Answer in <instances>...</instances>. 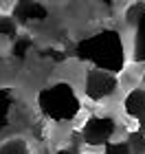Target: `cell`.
<instances>
[{
	"mask_svg": "<svg viewBox=\"0 0 145 154\" xmlns=\"http://www.w3.org/2000/svg\"><path fill=\"white\" fill-rule=\"evenodd\" d=\"M75 55L81 62H90L97 71L121 73L125 68V44L116 29H101L77 42Z\"/></svg>",
	"mask_w": 145,
	"mask_h": 154,
	"instance_id": "cell-1",
	"label": "cell"
},
{
	"mask_svg": "<svg viewBox=\"0 0 145 154\" xmlns=\"http://www.w3.org/2000/svg\"><path fill=\"white\" fill-rule=\"evenodd\" d=\"M134 62L145 64V18L136 24V33H134Z\"/></svg>",
	"mask_w": 145,
	"mask_h": 154,
	"instance_id": "cell-8",
	"label": "cell"
},
{
	"mask_svg": "<svg viewBox=\"0 0 145 154\" xmlns=\"http://www.w3.org/2000/svg\"><path fill=\"white\" fill-rule=\"evenodd\" d=\"M119 90V77L106 71H97L90 68L86 73V84H84V93L90 101H103L108 97H112Z\"/></svg>",
	"mask_w": 145,
	"mask_h": 154,
	"instance_id": "cell-4",
	"label": "cell"
},
{
	"mask_svg": "<svg viewBox=\"0 0 145 154\" xmlns=\"http://www.w3.org/2000/svg\"><path fill=\"white\" fill-rule=\"evenodd\" d=\"M18 35V24L13 18H0V44L2 42H13Z\"/></svg>",
	"mask_w": 145,
	"mask_h": 154,
	"instance_id": "cell-10",
	"label": "cell"
},
{
	"mask_svg": "<svg viewBox=\"0 0 145 154\" xmlns=\"http://www.w3.org/2000/svg\"><path fill=\"white\" fill-rule=\"evenodd\" d=\"M123 110L128 117L136 119L145 130V88H132L123 99Z\"/></svg>",
	"mask_w": 145,
	"mask_h": 154,
	"instance_id": "cell-6",
	"label": "cell"
},
{
	"mask_svg": "<svg viewBox=\"0 0 145 154\" xmlns=\"http://www.w3.org/2000/svg\"><path fill=\"white\" fill-rule=\"evenodd\" d=\"M16 108V95L11 88H0V132L11 123V112Z\"/></svg>",
	"mask_w": 145,
	"mask_h": 154,
	"instance_id": "cell-7",
	"label": "cell"
},
{
	"mask_svg": "<svg viewBox=\"0 0 145 154\" xmlns=\"http://www.w3.org/2000/svg\"><path fill=\"white\" fill-rule=\"evenodd\" d=\"M38 108L51 121H73L81 112V101L68 82H55L38 93Z\"/></svg>",
	"mask_w": 145,
	"mask_h": 154,
	"instance_id": "cell-2",
	"label": "cell"
},
{
	"mask_svg": "<svg viewBox=\"0 0 145 154\" xmlns=\"http://www.w3.org/2000/svg\"><path fill=\"white\" fill-rule=\"evenodd\" d=\"M116 132V121L108 115H92L86 119V123L81 125L79 137L81 141L90 148H99V145H108L110 139Z\"/></svg>",
	"mask_w": 145,
	"mask_h": 154,
	"instance_id": "cell-3",
	"label": "cell"
},
{
	"mask_svg": "<svg viewBox=\"0 0 145 154\" xmlns=\"http://www.w3.org/2000/svg\"><path fill=\"white\" fill-rule=\"evenodd\" d=\"M13 18L22 24H35V22H42V20L48 18V9L42 2H35V0H20L13 7Z\"/></svg>",
	"mask_w": 145,
	"mask_h": 154,
	"instance_id": "cell-5",
	"label": "cell"
},
{
	"mask_svg": "<svg viewBox=\"0 0 145 154\" xmlns=\"http://www.w3.org/2000/svg\"><path fill=\"white\" fill-rule=\"evenodd\" d=\"M0 154H31L29 152V143L24 139H7L5 143H0Z\"/></svg>",
	"mask_w": 145,
	"mask_h": 154,
	"instance_id": "cell-9",
	"label": "cell"
},
{
	"mask_svg": "<svg viewBox=\"0 0 145 154\" xmlns=\"http://www.w3.org/2000/svg\"><path fill=\"white\" fill-rule=\"evenodd\" d=\"M48 154H75L73 150H55V152H48Z\"/></svg>",
	"mask_w": 145,
	"mask_h": 154,
	"instance_id": "cell-13",
	"label": "cell"
},
{
	"mask_svg": "<svg viewBox=\"0 0 145 154\" xmlns=\"http://www.w3.org/2000/svg\"><path fill=\"white\" fill-rule=\"evenodd\" d=\"M143 18H145V2H132L125 9V22L128 24L136 26Z\"/></svg>",
	"mask_w": 145,
	"mask_h": 154,
	"instance_id": "cell-11",
	"label": "cell"
},
{
	"mask_svg": "<svg viewBox=\"0 0 145 154\" xmlns=\"http://www.w3.org/2000/svg\"><path fill=\"white\" fill-rule=\"evenodd\" d=\"M103 154H132V150L125 141H119V143H108Z\"/></svg>",
	"mask_w": 145,
	"mask_h": 154,
	"instance_id": "cell-12",
	"label": "cell"
}]
</instances>
